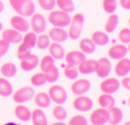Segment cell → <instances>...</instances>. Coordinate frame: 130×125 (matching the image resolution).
I'll use <instances>...</instances> for the list:
<instances>
[{
	"label": "cell",
	"mask_w": 130,
	"mask_h": 125,
	"mask_svg": "<svg viewBox=\"0 0 130 125\" xmlns=\"http://www.w3.org/2000/svg\"><path fill=\"white\" fill-rule=\"evenodd\" d=\"M9 5L13 8V11L17 12V14L21 16H30L35 12V4L33 0H8Z\"/></svg>",
	"instance_id": "1"
},
{
	"label": "cell",
	"mask_w": 130,
	"mask_h": 125,
	"mask_svg": "<svg viewBox=\"0 0 130 125\" xmlns=\"http://www.w3.org/2000/svg\"><path fill=\"white\" fill-rule=\"evenodd\" d=\"M47 20L49 21V24L53 25L54 27H60L64 28L67 27L70 22V15L69 13L63 12L61 9H52L49 11L48 15H47Z\"/></svg>",
	"instance_id": "2"
},
{
	"label": "cell",
	"mask_w": 130,
	"mask_h": 125,
	"mask_svg": "<svg viewBox=\"0 0 130 125\" xmlns=\"http://www.w3.org/2000/svg\"><path fill=\"white\" fill-rule=\"evenodd\" d=\"M70 25L69 29L67 31L68 33V37L72 40H77L82 34V29H83V24H85V16L81 13L74 14L73 16H70Z\"/></svg>",
	"instance_id": "3"
},
{
	"label": "cell",
	"mask_w": 130,
	"mask_h": 125,
	"mask_svg": "<svg viewBox=\"0 0 130 125\" xmlns=\"http://www.w3.org/2000/svg\"><path fill=\"white\" fill-rule=\"evenodd\" d=\"M47 94L51 98V102H53L55 104L62 105L67 101V91L64 90L63 87L59 86V84H53V86L49 87Z\"/></svg>",
	"instance_id": "4"
},
{
	"label": "cell",
	"mask_w": 130,
	"mask_h": 125,
	"mask_svg": "<svg viewBox=\"0 0 130 125\" xmlns=\"http://www.w3.org/2000/svg\"><path fill=\"white\" fill-rule=\"evenodd\" d=\"M34 95H35V91H34V89L32 88V87L25 86V87L19 88L18 90L13 94V101L18 104L26 103V102L30 101V99L34 97Z\"/></svg>",
	"instance_id": "5"
},
{
	"label": "cell",
	"mask_w": 130,
	"mask_h": 125,
	"mask_svg": "<svg viewBox=\"0 0 130 125\" xmlns=\"http://www.w3.org/2000/svg\"><path fill=\"white\" fill-rule=\"evenodd\" d=\"M93 107H94V103L91 101V98H89L86 95H77L76 98H74V101H73V108L76 111L87 112L93 109Z\"/></svg>",
	"instance_id": "6"
},
{
	"label": "cell",
	"mask_w": 130,
	"mask_h": 125,
	"mask_svg": "<svg viewBox=\"0 0 130 125\" xmlns=\"http://www.w3.org/2000/svg\"><path fill=\"white\" fill-rule=\"evenodd\" d=\"M29 27H32V31L35 32V33H43L47 28V20L41 13L34 12L30 15Z\"/></svg>",
	"instance_id": "7"
},
{
	"label": "cell",
	"mask_w": 130,
	"mask_h": 125,
	"mask_svg": "<svg viewBox=\"0 0 130 125\" xmlns=\"http://www.w3.org/2000/svg\"><path fill=\"white\" fill-rule=\"evenodd\" d=\"M90 90V82L87 78H76L70 86V91L74 95H86Z\"/></svg>",
	"instance_id": "8"
},
{
	"label": "cell",
	"mask_w": 130,
	"mask_h": 125,
	"mask_svg": "<svg viewBox=\"0 0 130 125\" xmlns=\"http://www.w3.org/2000/svg\"><path fill=\"white\" fill-rule=\"evenodd\" d=\"M109 119V110L107 109H95L89 116V120L94 125H103L108 123Z\"/></svg>",
	"instance_id": "9"
},
{
	"label": "cell",
	"mask_w": 130,
	"mask_h": 125,
	"mask_svg": "<svg viewBox=\"0 0 130 125\" xmlns=\"http://www.w3.org/2000/svg\"><path fill=\"white\" fill-rule=\"evenodd\" d=\"M120 87H121L120 81L114 78V77H109V78L106 77V79H103L100 84L101 91L104 92V94H110V95L117 92Z\"/></svg>",
	"instance_id": "10"
},
{
	"label": "cell",
	"mask_w": 130,
	"mask_h": 125,
	"mask_svg": "<svg viewBox=\"0 0 130 125\" xmlns=\"http://www.w3.org/2000/svg\"><path fill=\"white\" fill-rule=\"evenodd\" d=\"M9 25L12 26L13 29L20 33H26L29 29V22L25 19V16L21 15H13L9 20Z\"/></svg>",
	"instance_id": "11"
},
{
	"label": "cell",
	"mask_w": 130,
	"mask_h": 125,
	"mask_svg": "<svg viewBox=\"0 0 130 125\" xmlns=\"http://www.w3.org/2000/svg\"><path fill=\"white\" fill-rule=\"evenodd\" d=\"M96 75L101 78H106L111 73V63L107 57H100L97 60V68H96Z\"/></svg>",
	"instance_id": "12"
},
{
	"label": "cell",
	"mask_w": 130,
	"mask_h": 125,
	"mask_svg": "<svg viewBox=\"0 0 130 125\" xmlns=\"http://www.w3.org/2000/svg\"><path fill=\"white\" fill-rule=\"evenodd\" d=\"M64 61L67 64L73 66V67H77L83 60L86 58V54L81 52V50H70L67 54H64Z\"/></svg>",
	"instance_id": "13"
},
{
	"label": "cell",
	"mask_w": 130,
	"mask_h": 125,
	"mask_svg": "<svg viewBox=\"0 0 130 125\" xmlns=\"http://www.w3.org/2000/svg\"><path fill=\"white\" fill-rule=\"evenodd\" d=\"M129 53V48L125 47V45H114L109 48L108 56L112 60H120L122 57H125Z\"/></svg>",
	"instance_id": "14"
},
{
	"label": "cell",
	"mask_w": 130,
	"mask_h": 125,
	"mask_svg": "<svg viewBox=\"0 0 130 125\" xmlns=\"http://www.w3.org/2000/svg\"><path fill=\"white\" fill-rule=\"evenodd\" d=\"M39 64V57L35 54H28L26 57L20 60V67L25 71H30L35 69Z\"/></svg>",
	"instance_id": "15"
},
{
	"label": "cell",
	"mask_w": 130,
	"mask_h": 125,
	"mask_svg": "<svg viewBox=\"0 0 130 125\" xmlns=\"http://www.w3.org/2000/svg\"><path fill=\"white\" fill-rule=\"evenodd\" d=\"M114 71L117 76L123 77L129 75L130 73V60L128 57H122L117 61V63L114 67Z\"/></svg>",
	"instance_id": "16"
},
{
	"label": "cell",
	"mask_w": 130,
	"mask_h": 125,
	"mask_svg": "<svg viewBox=\"0 0 130 125\" xmlns=\"http://www.w3.org/2000/svg\"><path fill=\"white\" fill-rule=\"evenodd\" d=\"M48 36L54 42L62 43V42H66L67 40H68V33H67V31H64L63 28L54 27L53 26V28L49 29V32H48Z\"/></svg>",
	"instance_id": "17"
},
{
	"label": "cell",
	"mask_w": 130,
	"mask_h": 125,
	"mask_svg": "<svg viewBox=\"0 0 130 125\" xmlns=\"http://www.w3.org/2000/svg\"><path fill=\"white\" fill-rule=\"evenodd\" d=\"M97 68V61L96 60H87L85 58L81 63L77 66V71L83 75H89L96 71Z\"/></svg>",
	"instance_id": "18"
},
{
	"label": "cell",
	"mask_w": 130,
	"mask_h": 125,
	"mask_svg": "<svg viewBox=\"0 0 130 125\" xmlns=\"http://www.w3.org/2000/svg\"><path fill=\"white\" fill-rule=\"evenodd\" d=\"M1 37L5 39L6 41H8L9 43H20L22 41V34L20 32L15 31L13 28H9V29H5L1 33Z\"/></svg>",
	"instance_id": "19"
},
{
	"label": "cell",
	"mask_w": 130,
	"mask_h": 125,
	"mask_svg": "<svg viewBox=\"0 0 130 125\" xmlns=\"http://www.w3.org/2000/svg\"><path fill=\"white\" fill-rule=\"evenodd\" d=\"M48 50H49V55H51L54 60H58V61L59 60H62V58L64 57V54H66L64 48L61 46V43H59V42L49 43Z\"/></svg>",
	"instance_id": "20"
},
{
	"label": "cell",
	"mask_w": 130,
	"mask_h": 125,
	"mask_svg": "<svg viewBox=\"0 0 130 125\" xmlns=\"http://www.w3.org/2000/svg\"><path fill=\"white\" fill-rule=\"evenodd\" d=\"M79 48L83 54L89 55L93 54V53L96 50V45L93 42L91 39H88V37H83L79 41Z\"/></svg>",
	"instance_id": "21"
},
{
	"label": "cell",
	"mask_w": 130,
	"mask_h": 125,
	"mask_svg": "<svg viewBox=\"0 0 130 125\" xmlns=\"http://www.w3.org/2000/svg\"><path fill=\"white\" fill-rule=\"evenodd\" d=\"M30 113H32V111H30L27 107L22 105V104L17 105L14 109L15 117H17L19 120H21V122H28V120H30Z\"/></svg>",
	"instance_id": "22"
},
{
	"label": "cell",
	"mask_w": 130,
	"mask_h": 125,
	"mask_svg": "<svg viewBox=\"0 0 130 125\" xmlns=\"http://www.w3.org/2000/svg\"><path fill=\"white\" fill-rule=\"evenodd\" d=\"M30 119L34 125H47L48 120L46 117V113L41 109H34L30 113Z\"/></svg>",
	"instance_id": "23"
},
{
	"label": "cell",
	"mask_w": 130,
	"mask_h": 125,
	"mask_svg": "<svg viewBox=\"0 0 130 125\" xmlns=\"http://www.w3.org/2000/svg\"><path fill=\"white\" fill-rule=\"evenodd\" d=\"M34 102L39 108L41 109H46L51 105V98H49L48 94L45 91H40L38 94L34 95Z\"/></svg>",
	"instance_id": "24"
},
{
	"label": "cell",
	"mask_w": 130,
	"mask_h": 125,
	"mask_svg": "<svg viewBox=\"0 0 130 125\" xmlns=\"http://www.w3.org/2000/svg\"><path fill=\"white\" fill-rule=\"evenodd\" d=\"M42 73L46 77V82L47 83H55L59 79V75H60L58 67L55 64H52L51 67H48Z\"/></svg>",
	"instance_id": "25"
},
{
	"label": "cell",
	"mask_w": 130,
	"mask_h": 125,
	"mask_svg": "<svg viewBox=\"0 0 130 125\" xmlns=\"http://www.w3.org/2000/svg\"><path fill=\"white\" fill-rule=\"evenodd\" d=\"M122 118H123V112L120 108L112 107L111 109H109V119L108 123L111 125H116L120 124L122 122Z\"/></svg>",
	"instance_id": "26"
},
{
	"label": "cell",
	"mask_w": 130,
	"mask_h": 125,
	"mask_svg": "<svg viewBox=\"0 0 130 125\" xmlns=\"http://www.w3.org/2000/svg\"><path fill=\"white\" fill-rule=\"evenodd\" d=\"M17 73H18V67L12 62H6L0 67V74L4 77H7V78L13 77Z\"/></svg>",
	"instance_id": "27"
},
{
	"label": "cell",
	"mask_w": 130,
	"mask_h": 125,
	"mask_svg": "<svg viewBox=\"0 0 130 125\" xmlns=\"http://www.w3.org/2000/svg\"><path fill=\"white\" fill-rule=\"evenodd\" d=\"M99 104H100L101 108L109 110L112 107H115V98L112 97V95L103 92L102 95L99 96Z\"/></svg>",
	"instance_id": "28"
},
{
	"label": "cell",
	"mask_w": 130,
	"mask_h": 125,
	"mask_svg": "<svg viewBox=\"0 0 130 125\" xmlns=\"http://www.w3.org/2000/svg\"><path fill=\"white\" fill-rule=\"evenodd\" d=\"M90 39L93 40V42H94L96 46H106L107 43L109 42L108 34L104 33V32H101V31L94 32V33L91 34Z\"/></svg>",
	"instance_id": "29"
},
{
	"label": "cell",
	"mask_w": 130,
	"mask_h": 125,
	"mask_svg": "<svg viewBox=\"0 0 130 125\" xmlns=\"http://www.w3.org/2000/svg\"><path fill=\"white\" fill-rule=\"evenodd\" d=\"M118 26V16L114 13H111L110 15L108 16L106 24H104V29H106V33H112V32L116 31V28Z\"/></svg>",
	"instance_id": "30"
},
{
	"label": "cell",
	"mask_w": 130,
	"mask_h": 125,
	"mask_svg": "<svg viewBox=\"0 0 130 125\" xmlns=\"http://www.w3.org/2000/svg\"><path fill=\"white\" fill-rule=\"evenodd\" d=\"M55 6H58L59 9L67 13L75 11V3L73 0H55Z\"/></svg>",
	"instance_id": "31"
},
{
	"label": "cell",
	"mask_w": 130,
	"mask_h": 125,
	"mask_svg": "<svg viewBox=\"0 0 130 125\" xmlns=\"http://www.w3.org/2000/svg\"><path fill=\"white\" fill-rule=\"evenodd\" d=\"M13 92L12 84L9 83V81H7L4 77H0V96L1 97H9Z\"/></svg>",
	"instance_id": "32"
},
{
	"label": "cell",
	"mask_w": 130,
	"mask_h": 125,
	"mask_svg": "<svg viewBox=\"0 0 130 125\" xmlns=\"http://www.w3.org/2000/svg\"><path fill=\"white\" fill-rule=\"evenodd\" d=\"M52 115H53V117H54L56 120H59V122H63L64 119L67 118V110L64 109L62 105H60V104H56L53 109H52Z\"/></svg>",
	"instance_id": "33"
},
{
	"label": "cell",
	"mask_w": 130,
	"mask_h": 125,
	"mask_svg": "<svg viewBox=\"0 0 130 125\" xmlns=\"http://www.w3.org/2000/svg\"><path fill=\"white\" fill-rule=\"evenodd\" d=\"M51 43V39H49L48 34H43V33H40L38 35V39H36V47L41 50L43 49H47Z\"/></svg>",
	"instance_id": "34"
},
{
	"label": "cell",
	"mask_w": 130,
	"mask_h": 125,
	"mask_svg": "<svg viewBox=\"0 0 130 125\" xmlns=\"http://www.w3.org/2000/svg\"><path fill=\"white\" fill-rule=\"evenodd\" d=\"M30 83H32V86H35V87H41L43 84H46V77L43 75L42 71H40V73H35L33 74L29 78Z\"/></svg>",
	"instance_id": "35"
},
{
	"label": "cell",
	"mask_w": 130,
	"mask_h": 125,
	"mask_svg": "<svg viewBox=\"0 0 130 125\" xmlns=\"http://www.w3.org/2000/svg\"><path fill=\"white\" fill-rule=\"evenodd\" d=\"M36 39H38V35H36L35 32H30V33H27V32H26L25 36L22 37L21 42L26 43V45L32 49V48H34V47L36 46Z\"/></svg>",
	"instance_id": "36"
},
{
	"label": "cell",
	"mask_w": 130,
	"mask_h": 125,
	"mask_svg": "<svg viewBox=\"0 0 130 125\" xmlns=\"http://www.w3.org/2000/svg\"><path fill=\"white\" fill-rule=\"evenodd\" d=\"M102 8H103V11L106 13H108V14L115 13L116 8H117V1H116V0H103Z\"/></svg>",
	"instance_id": "37"
},
{
	"label": "cell",
	"mask_w": 130,
	"mask_h": 125,
	"mask_svg": "<svg viewBox=\"0 0 130 125\" xmlns=\"http://www.w3.org/2000/svg\"><path fill=\"white\" fill-rule=\"evenodd\" d=\"M117 37L120 40V42L124 43V45H128L130 42V28L129 27L122 28L121 31L118 32Z\"/></svg>",
	"instance_id": "38"
},
{
	"label": "cell",
	"mask_w": 130,
	"mask_h": 125,
	"mask_svg": "<svg viewBox=\"0 0 130 125\" xmlns=\"http://www.w3.org/2000/svg\"><path fill=\"white\" fill-rule=\"evenodd\" d=\"M63 74H64V76L69 79H76L77 76H79L77 69H76L75 67H73V66H69V64H67L66 67H64Z\"/></svg>",
	"instance_id": "39"
},
{
	"label": "cell",
	"mask_w": 130,
	"mask_h": 125,
	"mask_svg": "<svg viewBox=\"0 0 130 125\" xmlns=\"http://www.w3.org/2000/svg\"><path fill=\"white\" fill-rule=\"evenodd\" d=\"M55 60L53 57H52L51 55H45V56H42V58H41V61L39 60V63H40V69H41V71L46 70L48 67H51L52 64H54Z\"/></svg>",
	"instance_id": "40"
},
{
	"label": "cell",
	"mask_w": 130,
	"mask_h": 125,
	"mask_svg": "<svg viewBox=\"0 0 130 125\" xmlns=\"http://www.w3.org/2000/svg\"><path fill=\"white\" fill-rule=\"evenodd\" d=\"M28 54H30V48L26 45V43H20V46L17 49V57L19 60H22L24 57H26Z\"/></svg>",
	"instance_id": "41"
},
{
	"label": "cell",
	"mask_w": 130,
	"mask_h": 125,
	"mask_svg": "<svg viewBox=\"0 0 130 125\" xmlns=\"http://www.w3.org/2000/svg\"><path fill=\"white\" fill-rule=\"evenodd\" d=\"M38 1V5L41 7V9L43 11H52V9L55 7V0H36Z\"/></svg>",
	"instance_id": "42"
},
{
	"label": "cell",
	"mask_w": 130,
	"mask_h": 125,
	"mask_svg": "<svg viewBox=\"0 0 130 125\" xmlns=\"http://www.w3.org/2000/svg\"><path fill=\"white\" fill-rule=\"evenodd\" d=\"M88 123L87 118L82 115H74L72 118L69 119L70 125H86Z\"/></svg>",
	"instance_id": "43"
},
{
	"label": "cell",
	"mask_w": 130,
	"mask_h": 125,
	"mask_svg": "<svg viewBox=\"0 0 130 125\" xmlns=\"http://www.w3.org/2000/svg\"><path fill=\"white\" fill-rule=\"evenodd\" d=\"M9 45L11 43L5 39H3V37L0 39V56H4L7 54V52L9 50Z\"/></svg>",
	"instance_id": "44"
},
{
	"label": "cell",
	"mask_w": 130,
	"mask_h": 125,
	"mask_svg": "<svg viewBox=\"0 0 130 125\" xmlns=\"http://www.w3.org/2000/svg\"><path fill=\"white\" fill-rule=\"evenodd\" d=\"M122 84V86L124 87V89H125V90H130V77L128 76H123L122 77V81L121 82H120Z\"/></svg>",
	"instance_id": "45"
},
{
	"label": "cell",
	"mask_w": 130,
	"mask_h": 125,
	"mask_svg": "<svg viewBox=\"0 0 130 125\" xmlns=\"http://www.w3.org/2000/svg\"><path fill=\"white\" fill-rule=\"evenodd\" d=\"M118 4L121 5V7L123 9H127V11L130 9V0H120Z\"/></svg>",
	"instance_id": "46"
},
{
	"label": "cell",
	"mask_w": 130,
	"mask_h": 125,
	"mask_svg": "<svg viewBox=\"0 0 130 125\" xmlns=\"http://www.w3.org/2000/svg\"><path fill=\"white\" fill-rule=\"evenodd\" d=\"M4 9H5V5H4V3L0 0V13L4 12Z\"/></svg>",
	"instance_id": "47"
},
{
	"label": "cell",
	"mask_w": 130,
	"mask_h": 125,
	"mask_svg": "<svg viewBox=\"0 0 130 125\" xmlns=\"http://www.w3.org/2000/svg\"><path fill=\"white\" fill-rule=\"evenodd\" d=\"M3 31V24H1V22H0V32Z\"/></svg>",
	"instance_id": "48"
},
{
	"label": "cell",
	"mask_w": 130,
	"mask_h": 125,
	"mask_svg": "<svg viewBox=\"0 0 130 125\" xmlns=\"http://www.w3.org/2000/svg\"><path fill=\"white\" fill-rule=\"evenodd\" d=\"M0 57H1V56H0Z\"/></svg>",
	"instance_id": "49"
}]
</instances>
